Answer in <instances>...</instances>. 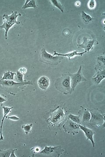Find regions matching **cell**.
Segmentation results:
<instances>
[{
    "label": "cell",
    "instance_id": "obj_31",
    "mask_svg": "<svg viewBox=\"0 0 105 157\" xmlns=\"http://www.w3.org/2000/svg\"><path fill=\"white\" fill-rule=\"evenodd\" d=\"M17 150V149H13L12 152H11V155H10V157H16L15 154H14V152H15V151Z\"/></svg>",
    "mask_w": 105,
    "mask_h": 157
},
{
    "label": "cell",
    "instance_id": "obj_22",
    "mask_svg": "<svg viewBox=\"0 0 105 157\" xmlns=\"http://www.w3.org/2000/svg\"><path fill=\"white\" fill-rule=\"evenodd\" d=\"M50 2L52 3L53 6L55 7H57L59 10H61L62 13H64V7H63V5L60 2V1H58V0H51Z\"/></svg>",
    "mask_w": 105,
    "mask_h": 157
},
{
    "label": "cell",
    "instance_id": "obj_13",
    "mask_svg": "<svg viewBox=\"0 0 105 157\" xmlns=\"http://www.w3.org/2000/svg\"><path fill=\"white\" fill-rule=\"evenodd\" d=\"M50 83L49 79L46 76H42L38 81V86L42 90H47L49 86Z\"/></svg>",
    "mask_w": 105,
    "mask_h": 157
},
{
    "label": "cell",
    "instance_id": "obj_7",
    "mask_svg": "<svg viewBox=\"0 0 105 157\" xmlns=\"http://www.w3.org/2000/svg\"><path fill=\"white\" fill-rule=\"evenodd\" d=\"M65 116V114L63 109L60 107H58L57 109L53 112L48 121H49L51 124L56 125L64 120Z\"/></svg>",
    "mask_w": 105,
    "mask_h": 157
},
{
    "label": "cell",
    "instance_id": "obj_26",
    "mask_svg": "<svg viewBox=\"0 0 105 157\" xmlns=\"http://www.w3.org/2000/svg\"><path fill=\"white\" fill-rule=\"evenodd\" d=\"M96 5V2L95 0H90L88 4V7L90 10H93L95 9Z\"/></svg>",
    "mask_w": 105,
    "mask_h": 157
},
{
    "label": "cell",
    "instance_id": "obj_6",
    "mask_svg": "<svg viewBox=\"0 0 105 157\" xmlns=\"http://www.w3.org/2000/svg\"><path fill=\"white\" fill-rule=\"evenodd\" d=\"M82 66L80 67L79 69L78 70L77 73L71 74L68 73L70 77L71 86L72 92L75 90V88L78 84H79L82 82L87 81L86 78L83 76L82 72Z\"/></svg>",
    "mask_w": 105,
    "mask_h": 157
},
{
    "label": "cell",
    "instance_id": "obj_29",
    "mask_svg": "<svg viewBox=\"0 0 105 157\" xmlns=\"http://www.w3.org/2000/svg\"><path fill=\"white\" fill-rule=\"evenodd\" d=\"M6 118H8V119L11 120L13 121H18L19 120V118L15 116H6Z\"/></svg>",
    "mask_w": 105,
    "mask_h": 157
},
{
    "label": "cell",
    "instance_id": "obj_33",
    "mask_svg": "<svg viewBox=\"0 0 105 157\" xmlns=\"http://www.w3.org/2000/svg\"><path fill=\"white\" fill-rule=\"evenodd\" d=\"M75 5V6H76V7H79L81 5L80 2H79V1H77V2H76Z\"/></svg>",
    "mask_w": 105,
    "mask_h": 157
},
{
    "label": "cell",
    "instance_id": "obj_12",
    "mask_svg": "<svg viewBox=\"0 0 105 157\" xmlns=\"http://www.w3.org/2000/svg\"><path fill=\"white\" fill-rule=\"evenodd\" d=\"M17 11H12V14L10 15L5 14L3 15V19L6 20L7 21L14 23L16 24H19L20 22L19 21H17L16 19L17 17L19 16H21V14L18 13Z\"/></svg>",
    "mask_w": 105,
    "mask_h": 157
},
{
    "label": "cell",
    "instance_id": "obj_1",
    "mask_svg": "<svg viewBox=\"0 0 105 157\" xmlns=\"http://www.w3.org/2000/svg\"><path fill=\"white\" fill-rule=\"evenodd\" d=\"M33 84L32 81L25 80L23 82H15L13 80H2L0 79V87L13 96L15 95L20 90L25 89L27 85Z\"/></svg>",
    "mask_w": 105,
    "mask_h": 157
},
{
    "label": "cell",
    "instance_id": "obj_23",
    "mask_svg": "<svg viewBox=\"0 0 105 157\" xmlns=\"http://www.w3.org/2000/svg\"><path fill=\"white\" fill-rule=\"evenodd\" d=\"M12 150V148L8 150H0V157H10Z\"/></svg>",
    "mask_w": 105,
    "mask_h": 157
},
{
    "label": "cell",
    "instance_id": "obj_14",
    "mask_svg": "<svg viewBox=\"0 0 105 157\" xmlns=\"http://www.w3.org/2000/svg\"><path fill=\"white\" fill-rule=\"evenodd\" d=\"M54 54L53 55V56H67L68 57V59L70 61L71 60V59L72 58L74 57L75 56H82L84 54L87 53L86 51L84 52H81V53H79L78 51L76 50L75 51L71 52H69V53L65 54H63L58 53L56 51H54Z\"/></svg>",
    "mask_w": 105,
    "mask_h": 157
},
{
    "label": "cell",
    "instance_id": "obj_11",
    "mask_svg": "<svg viewBox=\"0 0 105 157\" xmlns=\"http://www.w3.org/2000/svg\"><path fill=\"white\" fill-rule=\"evenodd\" d=\"M105 77V70H97L92 78V81L96 85L99 84Z\"/></svg>",
    "mask_w": 105,
    "mask_h": 157
},
{
    "label": "cell",
    "instance_id": "obj_30",
    "mask_svg": "<svg viewBox=\"0 0 105 157\" xmlns=\"http://www.w3.org/2000/svg\"><path fill=\"white\" fill-rule=\"evenodd\" d=\"M18 71H19L20 73H22V74H24V75L25 73H26L27 70L26 69V68H21L19 69V70H18Z\"/></svg>",
    "mask_w": 105,
    "mask_h": 157
},
{
    "label": "cell",
    "instance_id": "obj_17",
    "mask_svg": "<svg viewBox=\"0 0 105 157\" xmlns=\"http://www.w3.org/2000/svg\"><path fill=\"white\" fill-rule=\"evenodd\" d=\"M96 71L105 70V56H99L97 58V64L95 67Z\"/></svg>",
    "mask_w": 105,
    "mask_h": 157
},
{
    "label": "cell",
    "instance_id": "obj_24",
    "mask_svg": "<svg viewBox=\"0 0 105 157\" xmlns=\"http://www.w3.org/2000/svg\"><path fill=\"white\" fill-rule=\"evenodd\" d=\"M33 126V124H30L23 125L22 128L24 131L26 135H28L29 133H31L32 132V128Z\"/></svg>",
    "mask_w": 105,
    "mask_h": 157
},
{
    "label": "cell",
    "instance_id": "obj_5",
    "mask_svg": "<svg viewBox=\"0 0 105 157\" xmlns=\"http://www.w3.org/2000/svg\"><path fill=\"white\" fill-rule=\"evenodd\" d=\"M64 152L61 146L56 147H45L44 149L39 152L38 154L46 156L58 157L60 156Z\"/></svg>",
    "mask_w": 105,
    "mask_h": 157
},
{
    "label": "cell",
    "instance_id": "obj_25",
    "mask_svg": "<svg viewBox=\"0 0 105 157\" xmlns=\"http://www.w3.org/2000/svg\"><path fill=\"white\" fill-rule=\"evenodd\" d=\"M68 117L72 121L78 124H81L80 118L79 116H75L70 113Z\"/></svg>",
    "mask_w": 105,
    "mask_h": 157
},
{
    "label": "cell",
    "instance_id": "obj_32",
    "mask_svg": "<svg viewBox=\"0 0 105 157\" xmlns=\"http://www.w3.org/2000/svg\"><path fill=\"white\" fill-rule=\"evenodd\" d=\"M33 149H34V152L38 154L40 151V148L39 147H35Z\"/></svg>",
    "mask_w": 105,
    "mask_h": 157
},
{
    "label": "cell",
    "instance_id": "obj_21",
    "mask_svg": "<svg viewBox=\"0 0 105 157\" xmlns=\"http://www.w3.org/2000/svg\"><path fill=\"white\" fill-rule=\"evenodd\" d=\"M33 8L36 9V5L35 0H26L24 6H22V9H25L28 8Z\"/></svg>",
    "mask_w": 105,
    "mask_h": 157
},
{
    "label": "cell",
    "instance_id": "obj_8",
    "mask_svg": "<svg viewBox=\"0 0 105 157\" xmlns=\"http://www.w3.org/2000/svg\"><path fill=\"white\" fill-rule=\"evenodd\" d=\"M79 124L68 119L63 125V129L65 132L75 135L79 133L80 129Z\"/></svg>",
    "mask_w": 105,
    "mask_h": 157
},
{
    "label": "cell",
    "instance_id": "obj_10",
    "mask_svg": "<svg viewBox=\"0 0 105 157\" xmlns=\"http://www.w3.org/2000/svg\"><path fill=\"white\" fill-rule=\"evenodd\" d=\"M79 126L80 129L82 130L85 133V136L86 137V140L88 141V140H90L92 143V146L93 147H95V144L93 139V136L95 134V132L93 130L89 129L87 127L83 126L80 124H79Z\"/></svg>",
    "mask_w": 105,
    "mask_h": 157
},
{
    "label": "cell",
    "instance_id": "obj_18",
    "mask_svg": "<svg viewBox=\"0 0 105 157\" xmlns=\"http://www.w3.org/2000/svg\"><path fill=\"white\" fill-rule=\"evenodd\" d=\"M83 114L82 121L84 122L89 123L91 117V114L89 110L83 107Z\"/></svg>",
    "mask_w": 105,
    "mask_h": 157
},
{
    "label": "cell",
    "instance_id": "obj_2",
    "mask_svg": "<svg viewBox=\"0 0 105 157\" xmlns=\"http://www.w3.org/2000/svg\"><path fill=\"white\" fill-rule=\"evenodd\" d=\"M56 89L65 95L72 94L71 86L70 77L68 74L62 75L61 77L56 79L55 82Z\"/></svg>",
    "mask_w": 105,
    "mask_h": 157
},
{
    "label": "cell",
    "instance_id": "obj_3",
    "mask_svg": "<svg viewBox=\"0 0 105 157\" xmlns=\"http://www.w3.org/2000/svg\"><path fill=\"white\" fill-rule=\"evenodd\" d=\"M63 59V56H53L50 54L48 53L44 48L41 49L39 56V59L40 62L50 65H58Z\"/></svg>",
    "mask_w": 105,
    "mask_h": 157
},
{
    "label": "cell",
    "instance_id": "obj_27",
    "mask_svg": "<svg viewBox=\"0 0 105 157\" xmlns=\"http://www.w3.org/2000/svg\"><path fill=\"white\" fill-rule=\"evenodd\" d=\"M16 76L18 80V81L20 82H23L25 81V80H24L23 79L24 74L20 73L19 71H17V72Z\"/></svg>",
    "mask_w": 105,
    "mask_h": 157
},
{
    "label": "cell",
    "instance_id": "obj_9",
    "mask_svg": "<svg viewBox=\"0 0 105 157\" xmlns=\"http://www.w3.org/2000/svg\"><path fill=\"white\" fill-rule=\"evenodd\" d=\"M83 42L82 44L78 45L79 48H84L86 52H89L90 50L93 49V45L98 44L97 41L95 39H90L86 38V37H83Z\"/></svg>",
    "mask_w": 105,
    "mask_h": 157
},
{
    "label": "cell",
    "instance_id": "obj_16",
    "mask_svg": "<svg viewBox=\"0 0 105 157\" xmlns=\"http://www.w3.org/2000/svg\"><path fill=\"white\" fill-rule=\"evenodd\" d=\"M3 24L2 25H0V30L2 29H5L6 30L5 33V39L7 40V36H8V33L9 30L11 28L13 25L15 24L14 23L10 22V21H7L5 19H3Z\"/></svg>",
    "mask_w": 105,
    "mask_h": 157
},
{
    "label": "cell",
    "instance_id": "obj_4",
    "mask_svg": "<svg viewBox=\"0 0 105 157\" xmlns=\"http://www.w3.org/2000/svg\"><path fill=\"white\" fill-rule=\"evenodd\" d=\"M91 114V117L89 123L91 125L97 127H104L105 114H103L102 111L98 109H89Z\"/></svg>",
    "mask_w": 105,
    "mask_h": 157
},
{
    "label": "cell",
    "instance_id": "obj_15",
    "mask_svg": "<svg viewBox=\"0 0 105 157\" xmlns=\"http://www.w3.org/2000/svg\"><path fill=\"white\" fill-rule=\"evenodd\" d=\"M13 107H3V109H4V117H3L2 119V124H1V127H0V135H1L0 140H4V137H3L2 134V127L5 119L6 118L8 113L11 112V109H13Z\"/></svg>",
    "mask_w": 105,
    "mask_h": 157
},
{
    "label": "cell",
    "instance_id": "obj_20",
    "mask_svg": "<svg viewBox=\"0 0 105 157\" xmlns=\"http://www.w3.org/2000/svg\"><path fill=\"white\" fill-rule=\"evenodd\" d=\"M81 15H82V19L86 24L90 23L94 19V18L91 17L89 14H86L84 11H82Z\"/></svg>",
    "mask_w": 105,
    "mask_h": 157
},
{
    "label": "cell",
    "instance_id": "obj_19",
    "mask_svg": "<svg viewBox=\"0 0 105 157\" xmlns=\"http://www.w3.org/2000/svg\"><path fill=\"white\" fill-rule=\"evenodd\" d=\"M16 73L10 71H6L4 73L3 77L1 78L2 80H13L14 79V75Z\"/></svg>",
    "mask_w": 105,
    "mask_h": 157
},
{
    "label": "cell",
    "instance_id": "obj_28",
    "mask_svg": "<svg viewBox=\"0 0 105 157\" xmlns=\"http://www.w3.org/2000/svg\"><path fill=\"white\" fill-rule=\"evenodd\" d=\"M7 101V96L4 94H0V106H2L3 103Z\"/></svg>",
    "mask_w": 105,
    "mask_h": 157
}]
</instances>
